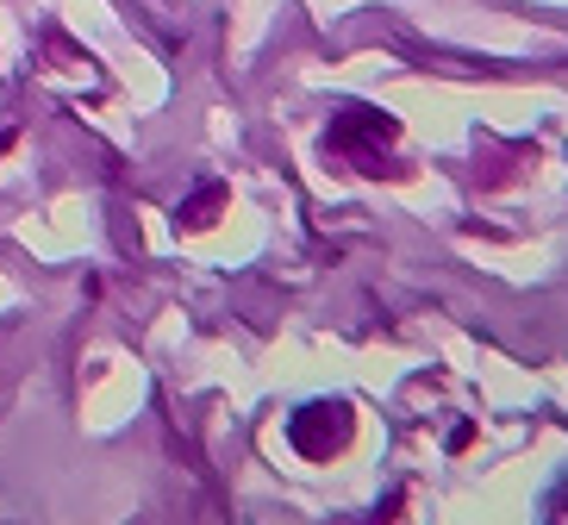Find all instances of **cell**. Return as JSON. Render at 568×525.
<instances>
[{
  "mask_svg": "<svg viewBox=\"0 0 568 525\" xmlns=\"http://www.w3.org/2000/svg\"><path fill=\"white\" fill-rule=\"evenodd\" d=\"M387 138H394V125H387L382 113H363V107H351V113L332 125V151L356 157L363 170H382V151H387Z\"/></svg>",
  "mask_w": 568,
  "mask_h": 525,
  "instance_id": "1",
  "label": "cell"
}]
</instances>
